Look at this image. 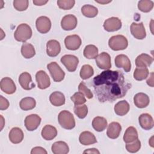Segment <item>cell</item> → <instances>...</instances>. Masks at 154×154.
Masks as SVG:
<instances>
[{
  "instance_id": "27",
  "label": "cell",
  "mask_w": 154,
  "mask_h": 154,
  "mask_svg": "<svg viewBox=\"0 0 154 154\" xmlns=\"http://www.w3.org/2000/svg\"><path fill=\"white\" fill-rule=\"evenodd\" d=\"M49 100L52 105L55 106H60L65 103V96L60 91H54L49 96Z\"/></svg>"
},
{
  "instance_id": "49",
  "label": "cell",
  "mask_w": 154,
  "mask_h": 154,
  "mask_svg": "<svg viewBox=\"0 0 154 154\" xmlns=\"http://www.w3.org/2000/svg\"><path fill=\"white\" fill-rule=\"evenodd\" d=\"M95 2H98L99 4H107V3H109L110 2H111V1H95Z\"/></svg>"
},
{
  "instance_id": "23",
  "label": "cell",
  "mask_w": 154,
  "mask_h": 154,
  "mask_svg": "<svg viewBox=\"0 0 154 154\" xmlns=\"http://www.w3.org/2000/svg\"><path fill=\"white\" fill-rule=\"evenodd\" d=\"M79 140L81 144L84 146L91 145L97 142L94 135L90 131H84L79 135Z\"/></svg>"
},
{
  "instance_id": "19",
  "label": "cell",
  "mask_w": 154,
  "mask_h": 154,
  "mask_svg": "<svg viewBox=\"0 0 154 154\" xmlns=\"http://www.w3.org/2000/svg\"><path fill=\"white\" fill-rule=\"evenodd\" d=\"M140 126L145 130H150L154 126L153 119L151 115L147 113L141 114L138 117Z\"/></svg>"
},
{
  "instance_id": "2",
  "label": "cell",
  "mask_w": 154,
  "mask_h": 154,
  "mask_svg": "<svg viewBox=\"0 0 154 154\" xmlns=\"http://www.w3.org/2000/svg\"><path fill=\"white\" fill-rule=\"evenodd\" d=\"M58 121L60 126L66 129H72L75 126L73 115L67 110L61 111L58 116Z\"/></svg>"
},
{
  "instance_id": "1",
  "label": "cell",
  "mask_w": 154,
  "mask_h": 154,
  "mask_svg": "<svg viewBox=\"0 0 154 154\" xmlns=\"http://www.w3.org/2000/svg\"><path fill=\"white\" fill-rule=\"evenodd\" d=\"M94 93L100 102H114L123 97L131 88L120 70H105L93 79Z\"/></svg>"
},
{
  "instance_id": "40",
  "label": "cell",
  "mask_w": 154,
  "mask_h": 154,
  "mask_svg": "<svg viewBox=\"0 0 154 154\" xmlns=\"http://www.w3.org/2000/svg\"><path fill=\"white\" fill-rule=\"evenodd\" d=\"M75 4L74 0H58L57 5L60 8L68 10L73 8Z\"/></svg>"
},
{
  "instance_id": "25",
  "label": "cell",
  "mask_w": 154,
  "mask_h": 154,
  "mask_svg": "<svg viewBox=\"0 0 154 154\" xmlns=\"http://www.w3.org/2000/svg\"><path fill=\"white\" fill-rule=\"evenodd\" d=\"M41 135L45 140H52L57 136V130L54 126L47 125L43 128Z\"/></svg>"
},
{
  "instance_id": "42",
  "label": "cell",
  "mask_w": 154,
  "mask_h": 154,
  "mask_svg": "<svg viewBox=\"0 0 154 154\" xmlns=\"http://www.w3.org/2000/svg\"><path fill=\"white\" fill-rule=\"evenodd\" d=\"M70 99L75 105H82L86 102V99L84 94L79 91L75 93L72 96H71Z\"/></svg>"
},
{
  "instance_id": "48",
  "label": "cell",
  "mask_w": 154,
  "mask_h": 154,
  "mask_svg": "<svg viewBox=\"0 0 154 154\" xmlns=\"http://www.w3.org/2000/svg\"><path fill=\"white\" fill-rule=\"evenodd\" d=\"M84 153H100L99 151L97 150L95 148H92V149H88L87 150H85V151H84L83 152Z\"/></svg>"
},
{
  "instance_id": "41",
  "label": "cell",
  "mask_w": 154,
  "mask_h": 154,
  "mask_svg": "<svg viewBox=\"0 0 154 154\" xmlns=\"http://www.w3.org/2000/svg\"><path fill=\"white\" fill-rule=\"evenodd\" d=\"M29 2L28 0H14L13 6L14 8L19 11H25L28 7Z\"/></svg>"
},
{
  "instance_id": "36",
  "label": "cell",
  "mask_w": 154,
  "mask_h": 154,
  "mask_svg": "<svg viewBox=\"0 0 154 154\" xmlns=\"http://www.w3.org/2000/svg\"><path fill=\"white\" fill-rule=\"evenodd\" d=\"M153 2L151 0H142L138 3V9L144 13L150 11L153 7Z\"/></svg>"
},
{
  "instance_id": "22",
  "label": "cell",
  "mask_w": 154,
  "mask_h": 154,
  "mask_svg": "<svg viewBox=\"0 0 154 154\" xmlns=\"http://www.w3.org/2000/svg\"><path fill=\"white\" fill-rule=\"evenodd\" d=\"M23 136L24 135L22 130L18 127H14L10 130L8 138L12 143L19 144L22 141Z\"/></svg>"
},
{
  "instance_id": "43",
  "label": "cell",
  "mask_w": 154,
  "mask_h": 154,
  "mask_svg": "<svg viewBox=\"0 0 154 154\" xmlns=\"http://www.w3.org/2000/svg\"><path fill=\"white\" fill-rule=\"evenodd\" d=\"M78 90L79 92L84 94L87 98L91 99L93 97V93H91V90L86 86L85 82H81L78 85Z\"/></svg>"
},
{
  "instance_id": "46",
  "label": "cell",
  "mask_w": 154,
  "mask_h": 154,
  "mask_svg": "<svg viewBox=\"0 0 154 154\" xmlns=\"http://www.w3.org/2000/svg\"><path fill=\"white\" fill-rule=\"evenodd\" d=\"M146 82H147V85H149V86H150L152 87H153V72H151L150 76L147 80Z\"/></svg>"
},
{
  "instance_id": "5",
  "label": "cell",
  "mask_w": 154,
  "mask_h": 154,
  "mask_svg": "<svg viewBox=\"0 0 154 154\" xmlns=\"http://www.w3.org/2000/svg\"><path fill=\"white\" fill-rule=\"evenodd\" d=\"M50 74L55 82H61L65 76L64 72L56 62H51L47 65Z\"/></svg>"
},
{
  "instance_id": "4",
  "label": "cell",
  "mask_w": 154,
  "mask_h": 154,
  "mask_svg": "<svg viewBox=\"0 0 154 154\" xmlns=\"http://www.w3.org/2000/svg\"><path fill=\"white\" fill-rule=\"evenodd\" d=\"M108 45L113 51L124 50L128 46V41L124 35H116L112 36L109 39Z\"/></svg>"
},
{
  "instance_id": "39",
  "label": "cell",
  "mask_w": 154,
  "mask_h": 154,
  "mask_svg": "<svg viewBox=\"0 0 154 154\" xmlns=\"http://www.w3.org/2000/svg\"><path fill=\"white\" fill-rule=\"evenodd\" d=\"M141 148V142L137 138L135 141L126 143V149L128 152L130 153H136Z\"/></svg>"
},
{
  "instance_id": "31",
  "label": "cell",
  "mask_w": 154,
  "mask_h": 154,
  "mask_svg": "<svg viewBox=\"0 0 154 154\" xmlns=\"http://www.w3.org/2000/svg\"><path fill=\"white\" fill-rule=\"evenodd\" d=\"M20 52L22 56L27 59L33 57L35 54V51L33 45L29 43H23Z\"/></svg>"
},
{
  "instance_id": "32",
  "label": "cell",
  "mask_w": 154,
  "mask_h": 154,
  "mask_svg": "<svg viewBox=\"0 0 154 154\" xmlns=\"http://www.w3.org/2000/svg\"><path fill=\"white\" fill-rule=\"evenodd\" d=\"M36 105L35 100L31 97H26L23 98L19 103L20 108L24 111L32 109Z\"/></svg>"
},
{
  "instance_id": "50",
  "label": "cell",
  "mask_w": 154,
  "mask_h": 154,
  "mask_svg": "<svg viewBox=\"0 0 154 154\" xmlns=\"http://www.w3.org/2000/svg\"><path fill=\"white\" fill-rule=\"evenodd\" d=\"M1 130L2 129L4 126V124L3 123V122H4V118H3V117L2 116V115H1Z\"/></svg>"
},
{
  "instance_id": "28",
  "label": "cell",
  "mask_w": 154,
  "mask_h": 154,
  "mask_svg": "<svg viewBox=\"0 0 154 154\" xmlns=\"http://www.w3.org/2000/svg\"><path fill=\"white\" fill-rule=\"evenodd\" d=\"M129 104L125 100H121L118 102L114 106V111L116 114L120 116L126 115L129 111Z\"/></svg>"
},
{
  "instance_id": "20",
  "label": "cell",
  "mask_w": 154,
  "mask_h": 154,
  "mask_svg": "<svg viewBox=\"0 0 154 154\" xmlns=\"http://www.w3.org/2000/svg\"><path fill=\"white\" fill-rule=\"evenodd\" d=\"M135 105L139 108H144L147 106L150 103L149 97L144 93H138L134 97Z\"/></svg>"
},
{
  "instance_id": "10",
  "label": "cell",
  "mask_w": 154,
  "mask_h": 154,
  "mask_svg": "<svg viewBox=\"0 0 154 154\" xmlns=\"http://www.w3.org/2000/svg\"><path fill=\"white\" fill-rule=\"evenodd\" d=\"M96 63L99 69L109 70L111 67L110 55L105 52L100 53L96 58Z\"/></svg>"
},
{
  "instance_id": "11",
  "label": "cell",
  "mask_w": 154,
  "mask_h": 154,
  "mask_svg": "<svg viewBox=\"0 0 154 154\" xmlns=\"http://www.w3.org/2000/svg\"><path fill=\"white\" fill-rule=\"evenodd\" d=\"M41 118L39 116L35 114L27 116L25 119V126L26 129L29 131L35 130L40 124Z\"/></svg>"
},
{
  "instance_id": "21",
  "label": "cell",
  "mask_w": 154,
  "mask_h": 154,
  "mask_svg": "<svg viewBox=\"0 0 154 154\" xmlns=\"http://www.w3.org/2000/svg\"><path fill=\"white\" fill-rule=\"evenodd\" d=\"M122 131V126L120 124L116 122H111L109 124L107 131V136L111 139H116L118 138Z\"/></svg>"
},
{
  "instance_id": "45",
  "label": "cell",
  "mask_w": 154,
  "mask_h": 154,
  "mask_svg": "<svg viewBox=\"0 0 154 154\" xmlns=\"http://www.w3.org/2000/svg\"><path fill=\"white\" fill-rule=\"evenodd\" d=\"M31 154H37V153H42V154H47V151L42 147H33L31 151Z\"/></svg>"
},
{
  "instance_id": "38",
  "label": "cell",
  "mask_w": 154,
  "mask_h": 154,
  "mask_svg": "<svg viewBox=\"0 0 154 154\" xmlns=\"http://www.w3.org/2000/svg\"><path fill=\"white\" fill-rule=\"evenodd\" d=\"M73 110L75 114L79 119H84L88 114V107L86 105H75Z\"/></svg>"
},
{
  "instance_id": "26",
  "label": "cell",
  "mask_w": 154,
  "mask_h": 154,
  "mask_svg": "<svg viewBox=\"0 0 154 154\" xmlns=\"http://www.w3.org/2000/svg\"><path fill=\"white\" fill-rule=\"evenodd\" d=\"M51 150L54 154H67L69 152L67 144L62 141L55 142L52 145Z\"/></svg>"
},
{
  "instance_id": "37",
  "label": "cell",
  "mask_w": 154,
  "mask_h": 154,
  "mask_svg": "<svg viewBox=\"0 0 154 154\" xmlns=\"http://www.w3.org/2000/svg\"><path fill=\"white\" fill-rule=\"evenodd\" d=\"M94 74L93 67L89 64L83 65L80 70V76L82 79H87L91 77Z\"/></svg>"
},
{
  "instance_id": "6",
  "label": "cell",
  "mask_w": 154,
  "mask_h": 154,
  "mask_svg": "<svg viewBox=\"0 0 154 154\" xmlns=\"http://www.w3.org/2000/svg\"><path fill=\"white\" fill-rule=\"evenodd\" d=\"M60 61L67 70L71 72L76 70L79 63L78 58L73 55H65L61 58Z\"/></svg>"
},
{
  "instance_id": "34",
  "label": "cell",
  "mask_w": 154,
  "mask_h": 154,
  "mask_svg": "<svg viewBox=\"0 0 154 154\" xmlns=\"http://www.w3.org/2000/svg\"><path fill=\"white\" fill-rule=\"evenodd\" d=\"M83 54L84 56L88 59H95L98 55V48L93 45H87Z\"/></svg>"
},
{
  "instance_id": "35",
  "label": "cell",
  "mask_w": 154,
  "mask_h": 154,
  "mask_svg": "<svg viewBox=\"0 0 154 154\" xmlns=\"http://www.w3.org/2000/svg\"><path fill=\"white\" fill-rule=\"evenodd\" d=\"M149 70L147 67H137L134 72V78L137 81H142L148 77Z\"/></svg>"
},
{
  "instance_id": "12",
  "label": "cell",
  "mask_w": 154,
  "mask_h": 154,
  "mask_svg": "<svg viewBox=\"0 0 154 154\" xmlns=\"http://www.w3.org/2000/svg\"><path fill=\"white\" fill-rule=\"evenodd\" d=\"M78 23L77 18L73 14L64 16L61 21V28L66 31H70L75 29Z\"/></svg>"
},
{
  "instance_id": "14",
  "label": "cell",
  "mask_w": 154,
  "mask_h": 154,
  "mask_svg": "<svg viewBox=\"0 0 154 154\" xmlns=\"http://www.w3.org/2000/svg\"><path fill=\"white\" fill-rule=\"evenodd\" d=\"M1 90L6 94H12L16 90V87L14 81L9 77L3 78L0 82Z\"/></svg>"
},
{
  "instance_id": "44",
  "label": "cell",
  "mask_w": 154,
  "mask_h": 154,
  "mask_svg": "<svg viewBox=\"0 0 154 154\" xmlns=\"http://www.w3.org/2000/svg\"><path fill=\"white\" fill-rule=\"evenodd\" d=\"M9 102L2 96H0V109L5 110L9 106Z\"/></svg>"
},
{
  "instance_id": "8",
  "label": "cell",
  "mask_w": 154,
  "mask_h": 154,
  "mask_svg": "<svg viewBox=\"0 0 154 154\" xmlns=\"http://www.w3.org/2000/svg\"><path fill=\"white\" fill-rule=\"evenodd\" d=\"M82 43L80 37L76 34L67 35L64 39V44L69 50L75 51L79 48Z\"/></svg>"
},
{
  "instance_id": "47",
  "label": "cell",
  "mask_w": 154,
  "mask_h": 154,
  "mask_svg": "<svg viewBox=\"0 0 154 154\" xmlns=\"http://www.w3.org/2000/svg\"><path fill=\"white\" fill-rule=\"evenodd\" d=\"M48 1H42V0H36V1H33V3L34 5H37V6H41L46 4Z\"/></svg>"
},
{
  "instance_id": "18",
  "label": "cell",
  "mask_w": 154,
  "mask_h": 154,
  "mask_svg": "<svg viewBox=\"0 0 154 154\" xmlns=\"http://www.w3.org/2000/svg\"><path fill=\"white\" fill-rule=\"evenodd\" d=\"M61 51V46L56 40H50L46 43V53L51 57L57 56Z\"/></svg>"
},
{
  "instance_id": "24",
  "label": "cell",
  "mask_w": 154,
  "mask_h": 154,
  "mask_svg": "<svg viewBox=\"0 0 154 154\" xmlns=\"http://www.w3.org/2000/svg\"><path fill=\"white\" fill-rule=\"evenodd\" d=\"M153 58L147 54H141L135 59V65L137 67H147L153 63Z\"/></svg>"
},
{
  "instance_id": "30",
  "label": "cell",
  "mask_w": 154,
  "mask_h": 154,
  "mask_svg": "<svg viewBox=\"0 0 154 154\" xmlns=\"http://www.w3.org/2000/svg\"><path fill=\"white\" fill-rule=\"evenodd\" d=\"M138 137V135L137 129L133 126H129L125 131L123 138L126 143H128L135 141Z\"/></svg>"
},
{
  "instance_id": "17",
  "label": "cell",
  "mask_w": 154,
  "mask_h": 154,
  "mask_svg": "<svg viewBox=\"0 0 154 154\" xmlns=\"http://www.w3.org/2000/svg\"><path fill=\"white\" fill-rule=\"evenodd\" d=\"M19 82L20 86L25 90H29L34 88L35 85L32 81L31 75L28 72L22 73L19 77Z\"/></svg>"
},
{
  "instance_id": "3",
  "label": "cell",
  "mask_w": 154,
  "mask_h": 154,
  "mask_svg": "<svg viewBox=\"0 0 154 154\" xmlns=\"http://www.w3.org/2000/svg\"><path fill=\"white\" fill-rule=\"evenodd\" d=\"M32 29L26 23H21L16 28L14 33V38L20 42H25L32 36Z\"/></svg>"
},
{
  "instance_id": "9",
  "label": "cell",
  "mask_w": 154,
  "mask_h": 154,
  "mask_svg": "<svg viewBox=\"0 0 154 154\" xmlns=\"http://www.w3.org/2000/svg\"><path fill=\"white\" fill-rule=\"evenodd\" d=\"M35 25L37 31L42 33L45 34L49 31L51 28V22L49 18L46 16H40L35 21Z\"/></svg>"
},
{
  "instance_id": "7",
  "label": "cell",
  "mask_w": 154,
  "mask_h": 154,
  "mask_svg": "<svg viewBox=\"0 0 154 154\" xmlns=\"http://www.w3.org/2000/svg\"><path fill=\"white\" fill-rule=\"evenodd\" d=\"M122 26L121 20L117 17H111L105 20L103 26L108 32H114L119 30Z\"/></svg>"
},
{
  "instance_id": "16",
  "label": "cell",
  "mask_w": 154,
  "mask_h": 154,
  "mask_svg": "<svg viewBox=\"0 0 154 154\" xmlns=\"http://www.w3.org/2000/svg\"><path fill=\"white\" fill-rule=\"evenodd\" d=\"M115 65L118 68H123L126 72H129L131 69V63L128 56L120 54L115 58Z\"/></svg>"
},
{
  "instance_id": "29",
  "label": "cell",
  "mask_w": 154,
  "mask_h": 154,
  "mask_svg": "<svg viewBox=\"0 0 154 154\" xmlns=\"http://www.w3.org/2000/svg\"><path fill=\"white\" fill-rule=\"evenodd\" d=\"M107 120L103 117H96L92 121V126L94 129L97 132H102L104 131L107 127Z\"/></svg>"
},
{
  "instance_id": "33",
  "label": "cell",
  "mask_w": 154,
  "mask_h": 154,
  "mask_svg": "<svg viewBox=\"0 0 154 154\" xmlns=\"http://www.w3.org/2000/svg\"><path fill=\"white\" fill-rule=\"evenodd\" d=\"M81 12L82 14L87 17H94L98 14L97 8L91 5H84L81 8Z\"/></svg>"
},
{
  "instance_id": "13",
  "label": "cell",
  "mask_w": 154,
  "mask_h": 154,
  "mask_svg": "<svg viewBox=\"0 0 154 154\" xmlns=\"http://www.w3.org/2000/svg\"><path fill=\"white\" fill-rule=\"evenodd\" d=\"M35 79L38 87L44 90L48 88L51 85V81L48 75L43 70H39L35 74Z\"/></svg>"
},
{
  "instance_id": "15",
  "label": "cell",
  "mask_w": 154,
  "mask_h": 154,
  "mask_svg": "<svg viewBox=\"0 0 154 154\" xmlns=\"http://www.w3.org/2000/svg\"><path fill=\"white\" fill-rule=\"evenodd\" d=\"M131 32L132 35L137 39L142 40L146 36V32L143 23L133 22L131 25Z\"/></svg>"
}]
</instances>
